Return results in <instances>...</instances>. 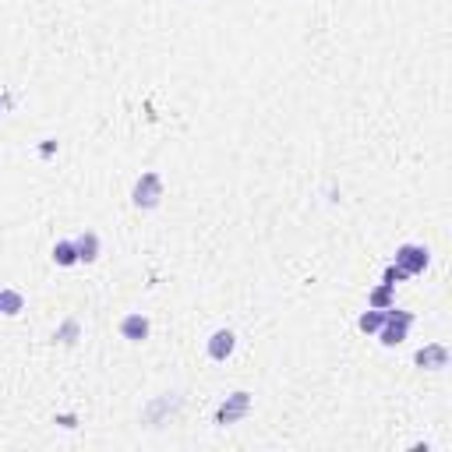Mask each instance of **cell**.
Wrapping results in <instances>:
<instances>
[{"label":"cell","instance_id":"7","mask_svg":"<svg viewBox=\"0 0 452 452\" xmlns=\"http://www.w3.org/2000/svg\"><path fill=\"white\" fill-rule=\"evenodd\" d=\"M120 336H124L127 343L149 340V318H145V315H127V318L120 322Z\"/></svg>","mask_w":452,"mask_h":452},{"label":"cell","instance_id":"8","mask_svg":"<svg viewBox=\"0 0 452 452\" xmlns=\"http://www.w3.org/2000/svg\"><path fill=\"white\" fill-rule=\"evenodd\" d=\"M75 248H78V262H95V258H99V237H95L92 230H85V233L75 241Z\"/></svg>","mask_w":452,"mask_h":452},{"label":"cell","instance_id":"5","mask_svg":"<svg viewBox=\"0 0 452 452\" xmlns=\"http://www.w3.org/2000/svg\"><path fill=\"white\" fill-rule=\"evenodd\" d=\"M414 364L417 367H428V371H442V367H449V350L442 343H428V347H421L414 354Z\"/></svg>","mask_w":452,"mask_h":452},{"label":"cell","instance_id":"3","mask_svg":"<svg viewBox=\"0 0 452 452\" xmlns=\"http://www.w3.org/2000/svg\"><path fill=\"white\" fill-rule=\"evenodd\" d=\"M248 410H251V392H233V396H226L223 399V406L216 410V424H237L241 417H248Z\"/></svg>","mask_w":452,"mask_h":452},{"label":"cell","instance_id":"6","mask_svg":"<svg viewBox=\"0 0 452 452\" xmlns=\"http://www.w3.org/2000/svg\"><path fill=\"white\" fill-rule=\"evenodd\" d=\"M233 347H237V336H233L230 329H219V332H212V340H209V357H212V361H226V357L233 354Z\"/></svg>","mask_w":452,"mask_h":452},{"label":"cell","instance_id":"12","mask_svg":"<svg viewBox=\"0 0 452 452\" xmlns=\"http://www.w3.org/2000/svg\"><path fill=\"white\" fill-rule=\"evenodd\" d=\"M392 290L396 286H389V283H382L374 293H371V308H378V311H385V308H392Z\"/></svg>","mask_w":452,"mask_h":452},{"label":"cell","instance_id":"9","mask_svg":"<svg viewBox=\"0 0 452 452\" xmlns=\"http://www.w3.org/2000/svg\"><path fill=\"white\" fill-rule=\"evenodd\" d=\"M53 262H57V266H75V262H78L75 241H57V244H53Z\"/></svg>","mask_w":452,"mask_h":452},{"label":"cell","instance_id":"11","mask_svg":"<svg viewBox=\"0 0 452 452\" xmlns=\"http://www.w3.org/2000/svg\"><path fill=\"white\" fill-rule=\"evenodd\" d=\"M382 322H385V311L371 308V311H364V315H361L357 329H361V332H378V329H382Z\"/></svg>","mask_w":452,"mask_h":452},{"label":"cell","instance_id":"4","mask_svg":"<svg viewBox=\"0 0 452 452\" xmlns=\"http://www.w3.org/2000/svg\"><path fill=\"white\" fill-rule=\"evenodd\" d=\"M428 248H421V244H403L399 251H396V266L406 272V275H417V272L428 269Z\"/></svg>","mask_w":452,"mask_h":452},{"label":"cell","instance_id":"16","mask_svg":"<svg viewBox=\"0 0 452 452\" xmlns=\"http://www.w3.org/2000/svg\"><path fill=\"white\" fill-rule=\"evenodd\" d=\"M0 315H4V311H0Z\"/></svg>","mask_w":452,"mask_h":452},{"label":"cell","instance_id":"13","mask_svg":"<svg viewBox=\"0 0 452 452\" xmlns=\"http://www.w3.org/2000/svg\"><path fill=\"white\" fill-rule=\"evenodd\" d=\"M78 332H82V325H78L75 318H68V322L57 329V340H61V343H75V340H78Z\"/></svg>","mask_w":452,"mask_h":452},{"label":"cell","instance_id":"10","mask_svg":"<svg viewBox=\"0 0 452 452\" xmlns=\"http://www.w3.org/2000/svg\"><path fill=\"white\" fill-rule=\"evenodd\" d=\"M25 308V297L18 290H0V311L4 315H18Z\"/></svg>","mask_w":452,"mask_h":452},{"label":"cell","instance_id":"14","mask_svg":"<svg viewBox=\"0 0 452 452\" xmlns=\"http://www.w3.org/2000/svg\"><path fill=\"white\" fill-rule=\"evenodd\" d=\"M403 279H406V272L399 269V266H389L385 275H382V283H389V286H396V283H403Z\"/></svg>","mask_w":452,"mask_h":452},{"label":"cell","instance_id":"1","mask_svg":"<svg viewBox=\"0 0 452 452\" xmlns=\"http://www.w3.org/2000/svg\"><path fill=\"white\" fill-rule=\"evenodd\" d=\"M410 325H414V315H410V311H396V308H385V322H382V329H378V340H382V347H399V343L406 340Z\"/></svg>","mask_w":452,"mask_h":452},{"label":"cell","instance_id":"15","mask_svg":"<svg viewBox=\"0 0 452 452\" xmlns=\"http://www.w3.org/2000/svg\"><path fill=\"white\" fill-rule=\"evenodd\" d=\"M53 152H57V142H43L39 145V156H53Z\"/></svg>","mask_w":452,"mask_h":452},{"label":"cell","instance_id":"2","mask_svg":"<svg viewBox=\"0 0 452 452\" xmlns=\"http://www.w3.org/2000/svg\"><path fill=\"white\" fill-rule=\"evenodd\" d=\"M131 198H135V205L138 209H156L159 205V198H163V177L159 174H142L138 181H135V191H131Z\"/></svg>","mask_w":452,"mask_h":452}]
</instances>
